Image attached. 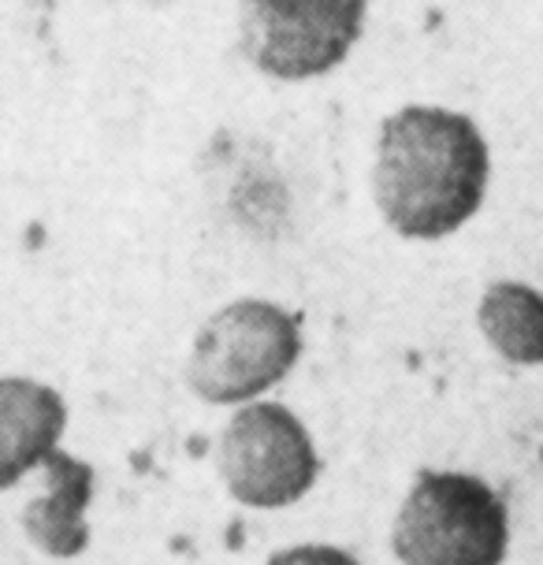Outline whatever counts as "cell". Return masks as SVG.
<instances>
[{
	"instance_id": "8992f818",
	"label": "cell",
	"mask_w": 543,
	"mask_h": 565,
	"mask_svg": "<svg viewBox=\"0 0 543 565\" xmlns=\"http://www.w3.org/2000/svg\"><path fill=\"white\" fill-rule=\"evenodd\" d=\"M67 406L56 387L30 376H0V491L42 469L60 450Z\"/></svg>"
},
{
	"instance_id": "3957f363",
	"label": "cell",
	"mask_w": 543,
	"mask_h": 565,
	"mask_svg": "<svg viewBox=\"0 0 543 565\" xmlns=\"http://www.w3.org/2000/svg\"><path fill=\"white\" fill-rule=\"evenodd\" d=\"M507 543V507L469 472L425 469L391 529V551L402 565H502Z\"/></svg>"
},
{
	"instance_id": "277c9868",
	"label": "cell",
	"mask_w": 543,
	"mask_h": 565,
	"mask_svg": "<svg viewBox=\"0 0 543 565\" xmlns=\"http://www.w3.org/2000/svg\"><path fill=\"white\" fill-rule=\"evenodd\" d=\"M369 0H238V49L260 75L309 83L354 53Z\"/></svg>"
},
{
	"instance_id": "5b68a950",
	"label": "cell",
	"mask_w": 543,
	"mask_h": 565,
	"mask_svg": "<svg viewBox=\"0 0 543 565\" xmlns=\"http://www.w3.org/2000/svg\"><path fill=\"white\" fill-rule=\"evenodd\" d=\"M216 469L235 502L249 510H284L320 477V454L306 424L279 402L235 409L220 436Z\"/></svg>"
},
{
	"instance_id": "52a82bcc",
	"label": "cell",
	"mask_w": 543,
	"mask_h": 565,
	"mask_svg": "<svg viewBox=\"0 0 543 565\" xmlns=\"http://www.w3.org/2000/svg\"><path fill=\"white\" fill-rule=\"evenodd\" d=\"M42 469L49 477V488L34 502H26L23 532L49 558H78L89 543L86 507L94 499V469L72 458L67 450H56Z\"/></svg>"
},
{
	"instance_id": "9c48e42d",
	"label": "cell",
	"mask_w": 543,
	"mask_h": 565,
	"mask_svg": "<svg viewBox=\"0 0 543 565\" xmlns=\"http://www.w3.org/2000/svg\"><path fill=\"white\" fill-rule=\"evenodd\" d=\"M265 565H361L354 554L328 543H298V547L276 551Z\"/></svg>"
},
{
	"instance_id": "7a4b0ae2",
	"label": "cell",
	"mask_w": 543,
	"mask_h": 565,
	"mask_svg": "<svg viewBox=\"0 0 543 565\" xmlns=\"http://www.w3.org/2000/svg\"><path fill=\"white\" fill-rule=\"evenodd\" d=\"M298 358V312L265 298H238L198 328L187 358V383L209 406H249L284 383Z\"/></svg>"
},
{
	"instance_id": "6da1fadb",
	"label": "cell",
	"mask_w": 543,
	"mask_h": 565,
	"mask_svg": "<svg viewBox=\"0 0 543 565\" xmlns=\"http://www.w3.org/2000/svg\"><path fill=\"white\" fill-rule=\"evenodd\" d=\"M491 153L469 116L406 105L380 124L372 194L402 238L436 242L466 227L485 205Z\"/></svg>"
},
{
	"instance_id": "ba28073f",
	"label": "cell",
	"mask_w": 543,
	"mask_h": 565,
	"mask_svg": "<svg viewBox=\"0 0 543 565\" xmlns=\"http://www.w3.org/2000/svg\"><path fill=\"white\" fill-rule=\"evenodd\" d=\"M480 335L514 365H543V295L529 282L499 279L480 295Z\"/></svg>"
}]
</instances>
